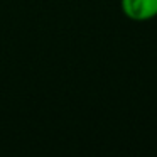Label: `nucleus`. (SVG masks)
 Listing matches in <instances>:
<instances>
[{
  "instance_id": "obj_1",
  "label": "nucleus",
  "mask_w": 157,
  "mask_h": 157,
  "mask_svg": "<svg viewBox=\"0 0 157 157\" xmlns=\"http://www.w3.org/2000/svg\"><path fill=\"white\" fill-rule=\"evenodd\" d=\"M125 17L135 22H145L157 17V0H120Z\"/></svg>"
}]
</instances>
